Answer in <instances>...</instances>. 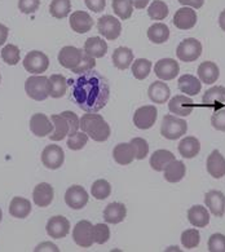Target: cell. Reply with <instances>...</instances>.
Wrapping results in <instances>:
<instances>
[{
  "mask_svg": "<svg viewBox=\"0 0 225 252\" xmlns=\"http://www.w3.org/2000/svg\"><path fill=\"white\" fill-rule=\"evenodd\" d=\"M83 56L84 51L73 47V45H66L64 48H61V51L59 52V63L65 69H69L73 71L82 63Z\"/></svg>",
  "mask_w": 225,
  "mask_h": 252,
  "instance_id": "9",
  "label": "cell"
},
{
  "mask_svg": "<svg viewBox=\"0 0 225 252\" xmlns=\"http://www.w3.org/2000/svg\"><path fill=\"white\" fill-rule=\"evenodd\" d=\"M148 38L154 44H163L170 38V29L166 24H154L148 30Z\"/></svg>",
  "mask_w": 225,
  "mask_h": 252,
  "instance_id": "36",
  "label": "cell"
},
{
  "mask_svg": "<svg viewBox=\"0 0 225 252\" xmlns=\"http://www.w3.org/2000/svg\"><path fill=\"white\" fill-rule=\"evenodd\" d=\"M84 3L88 9L96 12V13L102 12L106 7V0H84Z\"/></svg>",
  "mask_w": 225,
  "mask_h": 252,
  "instance_id": "53",
  "label": "cell"
},
{
  "mask_svg": "<svg viewBox=\"0 0 225 252\" xmlns=\"http://www.w3.org/2000/svg\"><path fill=\"white\" fill-rule=\"evenodd\" d=\"M211 125L215 129L218 131L225 132V109H220V110L215 111L214 115L211 118Z\"/></svg>",
  "mask_w": 225,
  "mask_h": 252,
  "instance_id": "52",
  "label": "cell"
},
{
  "mask_svg": "<svg viewBox=\"0 0 225 252\" xmlns=\"http://www.w3.org/2000/svg\"><path fill=\"white\" fill-rule=\"evenodd\" d=\"M154 73L162 80H172L180 73V66L172 59H162L154 65Z\"/></svg>",
  "mask_w": 225,
  "mask_h": 252,
  "instance_id": "14",
  "label": "cell"
},
{
  "mask_svg": "<svg viewBox=\"0 0 225 252\" xmlns=\"http://www.w3.org/2000/svg\"><path fill=\"white\" fill-rule=\"evenodd\" d=\"M113 158L118 164L121 166H127L133 162L135 157V150L132 148L131 142H123V144H118L113 150Z\"/></svg>",
  "mask_w": 225,
  "mask_h": 252,
  "instance_id": "24",
  "label": "cell"
},
{
  "mask_svg": "<svg viewBox=\"0 0 225 252\" xmlns=\"http://www.w3.org/2000/svg\"><path fill=\"white\" fill-rule=\"evenodd\" d=\"M87 141H88V135H87L86 132L78 131L69 136V140H67L66 145H67L70 150L76 152V150H82L87 145Z\"/></svg>",
  "mask_w": 225,
  "mask_h": 252,
  "instance_id": "45",
  "label": "cell"
},
{
  "mask_svg": "<svg viewBox=\"0 0 225 252\" xmlns=\"http://www.w3.org/2000/svg\"><path fill=\"white\" fill-rule=\"evenodd\" d=\"M179 90L185 94L189 96H197L202 90V82L197 79L194 75L191 74H185V75L179 78Z\"/></svg>",
  "mask_w": 225,
  "mask_h": 252,
  "instance_id": "31",
  "label": "cell"
},
{
  "mask_svg": "<svg viewBox=\"0 0 225 252\" xmlns=\"http://www.w3.org/2000/svg\"><path fill=\"white\" fill-rule=\"evenodd\" d=\"M0 82H1V75H0Z\"/></svg>",
  "mask_w": 225,
  "mask_h": 252,
  "instance_id": "60",
  "label": "cell"
},
{
  "mask_svg": "<svg viewBox=\"0 0 225 252\" xmlns=\"http://www.w3.org/2000/svg\"><path fill=\"white\" fill-rule=\"evenodd\" d=\"M80 128L94 141L104 142L110 137V126L100 114L88 113L80 118Z\"/></svg>",
  "mask_w": 225,
  "mask_h": 252,
  "instance_id": "2",
  "label": "cell"
},
{
  "mask_svg": "<svg viewBox=\"0 0 225 252\" xmlns=\"http://www.w3.org/2000/svg\"><path fill=\"white\" fill-rule=\"evenodd\" d=\"M197 12L193 8L183 7L173 16V25L180 30H191L197 24Z\"/></svg>",
  "mask_w": 225,
  "mask_h": 252,
  "instance_id": "15",
  "label": "cell"
},
{
  "mask_svg": "<svg viewBox=\"0 0 225 252\" xmlns=\"http://www.w3.org/2000/svg\"><path fill=\"white\" fill-rule=\"evenodd\" d=\"M97 30L107 40H115L119 38L122 32V24L118 18L110 14L102 16L97 21Z\"/></svg>",
  "mask_w": 225,
  "mask_h": 252,
  "instance_id": "7",
  "label": "cell"
},
{
  "mask_svg": "<svg viewBox=\"0 0 225 252\" xmlns=\"http://www.w3.org/2000/svg\"><path fill=\"white\" fill-rule=\"evenodd\" d=\"M113 63L117 69L126 70L129 69L133 63V52L127 47H119L113 52Z\"/></svg>",
  "mask_w": 225,
  "mask_h": 252,
  "instance_id": "34",
  "label": "cell"
},
{
  "mask_svg": "<svg viewBox=\"0 0 225 252\" xmlns=\"http://www.w3.org/2000/svg\"><path fill=\"white\" fill-rule=\"evenodd\" d=\"M113 11L121 20H129L133 12V4L132 0H113L111 3Z\"/></svg>",
  "mask_w": 225,
  "mask_h": 252,
  "instance_id": "39",
  "label": "cell"
},
{
  "mask_svg": "<svg viewBox=\"0 0 225 252\" xmlns=\"http://www.w3.org/2000/svg\"><path fill=\"white\" fill-rule=\"evenodd\" d=\"M95 66H96V61H95L94 57H91V56H88L84 53L82 63H79V66H78V67H75V69L73 70V73L83 74V73H86V71L94 70Z\"/></svg>",
  "mask_w": 225,
  "mask_h": 252,
  "instance_id": "50",
  "label": "cell"
},
{
  "mask_svg": "<svg viewBox=\"0 0 225 252\" xmlns=\"http://www.w3.org/2000/svg\"><path fill=\"white\" fill-rule=\"evenodd\" d=\"M35 251H56L59 252V249H57V246L53 245V243H42V245H39L36 249H35Z\"/></svg>",
  "mask_w": 225,
  "mask_h": 252,
  "instance_id": "55",
  "label": "cell"
},
{
  "mask_svg": "<svg viewBox=\"0 0 225 252\" xmlns=\"http://www.w3.org/2000/svg\"><path fill=\"white\" fill-rule=\"evenodd\" d=\"M148 14L154 21H162L168 16V5L162 0H154L148 8Z\"/></svg>",
  "mask_w": 225,
  "mask_h": 252,
  "instance_id": "41",
  "label": "cell"
},
{
  "mask_svg": "<svg viewBox=\"0 0 225 252\" xmlns=\"http://www.w3.org/2000/svg\"><path fill=\"white\" fill-rule=\"evenodd\" d=\"M177 149H179V153L183 158L192 159L197 157L201 152V142L194 136H188V137L181 140Z\"/></svg>",
  "mask_w": 225,
  "mask_h": 252,
  "instance_id": "29",
  "label": "cell"
},
{
  "mask_svg": "<svg viewBox=\"0 0 225 252\" xmlns=\"http://www.w3.org/2000/svg\"><path fill=\"white\" fill-rule=\"evenodd\" d=\"M219 25H220V28L225 32V9L219 16Z\"/></svg>",
  "mask_w": 225,
  "mask_h": 252,
  "instance_id": "58",
  "label": "cell"
},
{
  "mask_svg": "<svg viewBox=\"0 0 225 252\" xmlns=\"http://www.w3.org/2000/svg\"><path fill=\"white\" fill-rule=\"evenodd\" d=\"M185 172H187V167H185L184 162L175 159V160L168 163L164 168V179L168 183H179L184 179Z\"/></svg>",
  "mask_w": 225,
  "mask_h": 252,
  "instance_id": "32",
  "label": "cell"
},
{
  "mask_svg": "<svg viewBox=\"0 0 225 252\" xmlns=\"http://www.w3.org/2000/svg\"><path fill=\"white\" fill-rule=\"evenodd\" d=\"M152 61L146 59H137L132 65V74L137 80L146 79L152 70Z\"/></svg>",
  "mask_w": 225,
  "mask_h": 252,
  "instance_id": "40",
  "label": "cell"
},
{
  "mask_svg": "<svg viewBox=\"0 0 225 252\" xmlns=\"http://www.w3.org/2000/svg\"><path fill=\"white\" fill-rule=\"evenodd\" d=\"M179 3L183 4V5H189L192 8L199 9V8L203 7L204 0H179Z\"/></svg>",
  "mask_w": 225,
  "mask_h": 252,
  "instance_id": "54",
  "label": "cell"
},
{
  "mask_svg": "<svg viewBox=\"0 0 225 252\" xmlns=\"http://www.w3.org/2000/svg\"><path fill=\"white\" fill-rule=\"evenodd\" d=\"M107 52V44L100 36L88 38L84 43V53L94 59H101Z\"/></svg>",
  "mask_w": 225,
  "mask_h": 252,
  "instance_id": "28",
  "label": "cell"
},
{
  "mask_svg": "<svg viewBox=\"0 0 225 252\" xmlns=\"http://www.w3.org/2000/svg\"><path fill=\"white\" fill-rule=\"evenodd\" d=\"M188 131V123L175 115H164L161 126V133L167 140H177Z\"/></svg>",
  "mask_w": 225,
  "mask_h": 252,
  "instance_id": "4",
  "label": "cell"
},
{
  "mask_svg": "<svg viewBox=\"0 0 225 252\" xmlns=\"http://www.w3.org/2000/svg\"><path fill=\"white\" fill-rule=\"evenodd\" d=\"M24 67L26 71L32 74H42L47 71L49 66V59L45 53L40 51H32L25 56Z\"/></svg>",
  "mask_w": 225,
  "mask_h": 252,
  "instance_id": "6",
  "label": "cell"
},
{
  "mask_svg": "<svg viewBox=\"0 0 225 252\" xmlns=\"http://www.w3.org/2000/svg\"><path fill=\"white\" fill-rule=\"evenodd\" d=\"M64 160H65V153H64L61 146H45L42 153V162L45 168L59 169L64 164Z\"/></svg>",
  "mask_w": 225,
  "mask_h": 252,
  "instance_id": "11",
  "label": "cell"
},
{
  "mask_svg": "<svg viewBox=\"0 0 225 252\" xmlns=\"http://www.w3.org/2000/svg\"><path fill=\"white\" fill-rule=\"evenodd\" d=\"M202 55V44L199 40L194 38L184 39L180 44L177 45L176 56L183 63H193L198 60Z\"/></svg>",
  "mask_w": 225,
  "mask_h": 252,
  "instance_id": "5",
  "label": "cell"
},
{
  "mask_svg": "<svg viewBox=\"0 0 225 252\" xmlns=\"http://www.w3.org/2000/svg\"><path fill=\"white\" fill-rule=\"evenodd\" d=\"M195 107L193 100L189 97H185L183 94H177L168 102V109L172 114L179 115V117H188L192 114V111Z\"/></svg>",
  "mask_w": 225,
  "mask_h": 252,
  "instance_id": "19",
  "label": "cell"
},
{
  "mask_svg": "<svg viewBox=\"0 0 225 252\" xmlns=\"http://www.w3.org/2000/svg\"><path fill=\"white\" fill-rule=\"evenodd\" d=\"M208 251L210 252H225V235L216 233L208 239Z\"/></svg>",
  "mask_w": 225,
  "mask_h": 252,
  "instance_id": "48",
  "label": "cell"
},
{
  "mask_svg": "<svg viewBox=\"0 0 225 252\" xmlns=\"http://www.w3.org/2000/svg\"><path fill=\"white\" fill-rule=\"evenodd\" d=\"M32 212V203L30 200L22 197H14L9 204V214L16 219L28 218Z\"/></svg>",
  "mask_w": 225,
  "mask_h": 252,
  "instance_id": "33",
  "label": "cell"
},
{
  "mask_svg": "<svg viewBox=\"0 0 225 252\" xmlns=\"http://www.w3.org/2000/svg\"><path fill=\"white\" fill-rule=\"evenodd\" d=\"M53 123V132L49 135L51 141H61L70 133V126L63 114H55L51 117Z\"/></svg>",
  "mask_w": 225,
  "mask_h": 252,
  "instance_id": "25",
  "label": "cell"
},
{
  "mask_svg": "<svg viewBox=\"0 0 225 252\" xmlns=\"http://www.w3.org/2000/svg\"><path fill=\"white\" fill-rule=\"evenodd\" d=\"M206 207L211 211L216 218H223L225 214V195L219 190H210L204 195Z\"/></svg>",
  "mask_w": 225,
  "mask_h": 252,
  "instance_id": "17",
  "label": "cell"
},
{
  "mask_svg": "<svg viewBox=\"0 0 225 252\" xmlns=\"http://www.w3.org/2000/svg\"><path fill=\"white\" fill-rule=\"evenodd\" d=\"M175 160V156L168 150H157L150 157V167L157 172L164 171L166 166L170 162Z\"/></svg>",
  "mask_w": 225,
  "mask_h": 252,
  "instance_id": "35",
  "label": "cell"
},
{
  "mask_svg": "<svg viewBox=\"0 0 225 252\" xmlns=\"http://www.w3.org/2000/svg\"><path fill=\"white\" fill-rule=\"evenodd\" d=\"M88 193L83 187L80 185H73L66 190L65 203L73 210H82L88 203Z\"/></svg>",
  "mask_w": 225,
  "mask_h": 252,
  "instance_id": "12",
  "label": "cell"
},
{
  "mask_svg": "<svg viewBox=\"0 0 225 252\" xmlns=\"http://www.w3.org/2000/svg\"><path fill=\"white\" fill-rule=\"evenodd\" d=\"M203 105L206 107H212L214 111L223 109L225 105V87L216 86L206 91L203 94Z\"/></svg>",
  "mask_w": 225,
  "mask_h": 252,
  "instance_id": "18",
  "label": "cell"
},
{
  "mask_svg": "<svg viewBox=\"0 0 225 252\" xmlns=\"http://www.w3.org/2000/svg\"><path fill=\"white\" fill-rule=\"evenodd\" d=\"M150 0H132V4L133 7L137 8V9H144V8L149 4Z\"/></svg>",
  "mask_w": 225,
  "mask_h": 252,
  "instance_id": "57",
  "label": "cell"
},
{
  "mask_svg": "<svg viewBox=\"0 0 225 252\" xmlns=\"http://www.w3.org/2000/svg\"><path fill=\"white\" fill-rule=\"evenodd\" d=\"M127 216V208L123 203L113 202L106 206L104 210V219L107 224H119Z\"/></svg>",
  "mask_w": 225,
  "mask_h": 252,
  "instance_id": "23",
  "label": "cell"
},
{
  "mask_svg": "<svg viewBox=\"0 0 225 252\" xmlns=\"http://www.w3.org/2000/svg\"><path fill=\"white\" fill-rule=\"evenodd\" d=\"M1 59L7 65L14 66L20 63V49L17 45L8 44L1 49Z\"/></svg>",
  "mask_w": 225,
  "mask_h": 252,
  "instance_id": "44",
  "label": "cell"
},
{
  "mask_svg": "<svg viewBox=\"0 0 225 252\" xmlns=\"http://www.w3.org/2000/svg\"><path fill=\"white\" fill-rule=\"evenodd\" d=\"M201 242V234L197 229H187L181 234V243L187 250H193L198 247Z\"/></svg>",
  "mask_w": 225,
  "mask_h": 252,
  "instance_id": "43",
  "label": "cell"
},
{
  "mask_svg": "<svg viewBox=\"0 0 225 252\" xmlns=\"http://www.w3.org/2000/svg\"><path fill=\"white\" fill-rule=\"evenodd\" d=\"M1 219H3V211L0 208V222H1Z\"/></svg>",
  "mask_w": 225,
  "mask_h": 252,
  "instance_id": "59",
  "label": "cell"
},
{
  "mask_svg": "<svg viewBox=\"0 0 225 252\" xmlns=\"http://www.w3.org/2000/svg\"><path fill=\"white\" fill-rule=\"evenodd\" d=\"M71 87V98L86 113H97L106 106L110 97V86L105 76L96 70L80 74L67 80Z\"/></svg>",
  "mask_w": 225,
  "mask_h": 252,
  "instance_id": "1",
  "label": "cell"
},
{
  "mask_svg": "<svg viewBox=\"0 0 225 252\" xmlns=\"http://www.w3.org/2000/svg\"><path fill=\"white\" fill-rule=\"evenodd\" d=\"M70 28L78 34H86L94 28V20L84 11H76L70 16Z\"/></svg>",
  "mask_w": 225,
  "mask_h": 252,
  "instance_id": "20",
  "label": "cell"
},
{
  "mask_svg": "<svg viewBox=\"0 0 225 252\" xmlns=\"http://www.w3.org/2000/svg\"><path fill=\"white\" fill-rule=\"evenodd\" d=\"M8 32H9V30H8L7 26L3 24H0V47L4 45V43L7 42Z\"/></svg>",
  "mask_w": 225,
  "mask_h": 252,
  "instance_id": "56",
  "label": "cell"
},
{
  "mask_svg": "<svg viewBox=\"0 0 225 252\" xmlns=\"http://www.w3.org/2000/svg\"><path fill=\"white\" fill-rule=\"evenodd\" d=\"M53 195H55L53 188L48 183L38 184L34 188V191H32L34 203L39 207H48L49 204L52 203Z\"/></svg>",
  "mask_w": 225,
  "mask_h": 252,
  "instance_id": "21",
  "label": "cell"
},
{
  "mask_svg": "<svg viewBox=\"0 0 225 252\" xmlns=\"http://www.w3.org/2000/svg\"><path fill=\"white\" fill-rule=\"evenodd\" d=\"M91 194H92V197H95L98 200L106 199L107 197H110L111 194L110 184L107 183L106 180L104 179L96 180V181L92 184V187H91Z\"/></svg>",
  "mask_w": 225,
  "mask_h": 252,
  "instance_id": "42",
  "label": "cell"
},
{
  "mask_svg": "<svg viewBox=\"0 0 225 252\" xmlns=\"http://www.w3.org/2000/svg\"><path fill=\"white\" fill-rule=\"evenodd\" d=\"M92 233H94V242L97 245H104L110 239V229L106 224H96Z\"/></svg>",
  "mask_w": 225,
  "mask_h": 252,
  "instance_id": "47",
  "label": "cell"
},
{
  "mask_svg": "<svg viewBox=\"0 0 225 252\" xmlns=\"http://www.w3.org/2000/svg\"><path fill=\"white\" fill-rule=\"evenodd\" d=\"M131 145L135 150V157L136 159L142 160L145 159L146 156L149 154V145H148V141L144 140L141 137H135L131 140Z\"/></svg>",
  "mask_w": 225,
  "mask_h": 252,
  "instance_id": "46",
  "label": "cell"
},
{
  "mask_svg": "<svg viewBox=\"0 0 225 252\" xmlns=\"http://www.w3.org/2000/svg\"><path fill=\"white\" fill-rule=\"evenodd\" d=\"M49 79V96L53 98H60L66 94L67 80L61 74H53Z\"/></svg>",
  "mask_w": 225,
  "mask_h": 252,
  "instance_id": "37",
  "label": "cell"
},
{
  "mask_svg": "<svg viewBox=\"0 0 225 252\" xmlns=\"http://www.w3.org/2000/svg\"><path fill=\"white\" fill-rule=\"evenodd\" d=\"M53 123L45 114L38 113L30 118V129L35 136L38 137H45L53 132Z\"/></svg>",
  "mask_w": 225,
  "mask_h": 252,
  "instance_id": "16",
  "label": "cell"
},
{
  "mask_svg": "<svg viewBox=\"0 0 225 252\" xmlns=\"http://www.w3.org/2000/svg\"><path fill=\"white\" fill-rule=\"evenodd\" d=\"M148 94H149V98L154 104H164L170 98L171 92L168 86L164 82L157 80V82L150 84Z\"/></svg>",
  "mask_w": 225,
  "mask_h": 252,
  "instance_id": "27",
  "label": "cell"
},
{
  "mask_svg": "<svg viewBox=\"0 0 225 252\" xmlns=\"http://www.w3.org/2000/svg\"><path fill=\"white\" fill-rule=\"evenodd\" d=\"M40 0H18V8L25 14H32L38 11Z\"/></svg>",
  "mask_w": 225,
  "mask_h": 252,
  "instance_id": "49",
  "label": "cell"
},
{
  "mask_svg": "<svg viewBox=\"0 0 225 252\" xmlns=\"http://www.w3.org/2000/svg\"><path fill=\"white\" fill-rule=\"evenodd\" d=\"M45 229H47V234L51 238H65L70 231V222L64 216H53V218H51L48 220Z\"/></svg>",
  "mask_w": 225,
  "mask_h": 252,
  "instance_id": "13",
  "label": "cell"
},
{
  "mask_svg": "<svg viewBox=\"0 0 225 252\" xmlns=\"http://www.w3.org/2000/svg\"><path fill=\"white\" fill-rule=\"evenodd\" d=\"M25 91L30 98L44 101L49 97V79L44 75H32L26 79Z\"/></svg>",
  "mask_w": 225,
  "mask_h": 252,
  "instance_id": "3",
  "label": "cell"
},
{
  "mask_svg": "<svg viewBox=\"0 0 225 252\" xmlns=\"http://www.w3.org/2000/svg\"><path fill=\"white\" fill-rule=\"evenodd\" d=\"M188 220L195 228H206L210 222V214L203 206H193L188 211Z\"/></svg>",
  "mask_w": 225,
  "mask_h": 252,
  "instance_id": "26",
  "label": "cell"
},
{
  "mask_svg": "<svg viewBox=\"0 0 225 252\" xmlns=\"http://www.w3.org/2000/svg\"><path fill=\"white\" fill-rule=\"evenodd\" d=\"M198 76H199L202 83L214 84L220 76V70L215 63L204 61L198 67Z\"/></svg>",
  "mask_w": 225,
  "mask_h": 252,
  "instance_id": "30",
  "label": "cell"
},
{
  "mask_svg": "<svg viewBox=\"0 0 225 252\" xmlns=\"http://www.w3.org/2000/svg\"><path fill=\"white\" fill-rule=\"evenodd\" d=\"M71 11V1L70 0H52L49 5V12L55 18H65Z\"/></svg>",
  "mask_w": 225,
  "mask_h": 252,
  "instance_id": "38",
  "label": "cell"
},
{
  "mask_svg": "<svg viewBox=\"0 0 225 252\" xmlns=\"http://www.w3.org/2000/svg\"><path fill=\"white\" fill-rule=\"evenodd\" d=\"M206 166H207V172L214 179H222L223 176H225V158L219 150H214L208 156Z\"/></svg>",
  "mask_w": 225,
  "mask_h": 252,
  "instance_id": "22",
  "label": "cell"
},
{
  "mask_svg": "<svg viewBox=\"0 0 225 252\" xmlns=\"http://www.w3.org/2000/svg\"><path fill=\"white\" fill-rule=\"evenodd\" d=\"M61 114L66 118V121H67V123H69L70 126L69 136L75 133V132H78V129L80 128V119L78 118V115H76L74 111H69V110L64 111V113H61Z\"/></svg>",
  "mask_w": 225,
  "mask_h": 252,
  "instance_id": "51",
  "label": "cell"
},
{
  "mask_svg": "<svg viewBox=\"0 0 225 252\" xmlns=\"http://www.w3.org/2000/svg\"><path fill=\"white\" fill-rule=\"evenodd\" d=\"M94 226L90 221L82 220L74 226L73 230V238L76 245L83 247V249H88L94 245Z\"/></svg>",
  "mask_w": 225,
  "mask_h": 252,
  "instance_id": "10",
  "label": "cell"
},
{
  "mask_svg": "<svg viewBox=\"0 0 225 252\" xmlns=\"http://www.w3.org/2000/svg\"><path fill=\"white\" fill-rule=\"evenodd\" d=\"M157 118H158V110L154 105H145L139 107L133 114V125L139 129H149L154 126Z\"/></svg>",
  "mask_w": 225,
  "mask_h": 252,
  "instance_id": "8",
  "label": "cell"
}]
</instances>
